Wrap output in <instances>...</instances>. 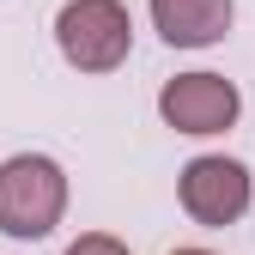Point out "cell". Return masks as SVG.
Masks as SVG:
<instances>
[{
    "label": "cell",
    "instance_id": "3957f363",
    "mask_svg": "<svg viewBox=\"0 0 255 255\" xmlns=\"http://www.w3.org/2000/svg\"><path fill=\"white\" fill-rule=\"evenodd\" d=\"M176 195H182V213L195 219V225L225 231V225H237V219L249 213V170L237 164V158H219V152L188 158Z\"/></svg>",
    "mask_w": 255,
    "mask_h": 255
},
{
    "label": "cell",
    "instance_id": "6da1fadb",
    "mask_svg": "<svg viewBox=\"0 0 255 255\" xmlns=\"http://www.w3.org/2000/svg\"><path fill=\"white\" fill-rule=\"evenodd\" d=\"M67 213V170L43 152H18L0 164V231L18 243H37Z\"/></svg>",
    "mask_w": 255,
    "mask_h": 255
},
{
    "label": "cell",
    "instance_id": "277c9868",
    "mask_svg": "<svg viewBox=\"0 0 255 255\" xmlns=\"http://www.w3.org/2000/svg\"><path fill=\"white\" fill-rule=\"evenodd\" d=\"M237 110H243V98L225 73H176L158 91V116L176 134H225Z\"/></svg>",
    "mask_w": 255,
    "mask_h": 255
},
{
    "label": "cell",
    "instance_id": "52a82bcc",
    "mask_svg": "<svg viewBox=\"0 0 255 255\" xmlns=\"http://www.w3.org/2000/svg\"><path fill=\"white\" fill-rule=\"evenodd\" d=\"M170 255H213V249H170Z\"/></svg>",
    "mask_w": 255,
    "mask_h": 255
},
{
    "label": "cell",
    "instance_id": "7a4b0ae2",
    "mask_svg": "<svg viewBox=\"0 0 255 255\" xmlns=\"http://www.w3.org/2000/svg\"><path fill=\"white\" fill-rule=\"evenodd\" d=\"M55 43L79 73H116L134 49V18L122 0H67L55 12Z\"/></svg>",
    "mask_w": 255,
    "mask_h": 255
},
{
    "label": "cell",
    "instance_id": "5b68a950",
    "mask_svg": "<svg viewBox=\"0 0 255 255\" xmlns=\"http://www.w3.org/2000/svg\"><path fill=\"white\" fill-rule=\"evenodd\" d=\"M231 0H152V24L170 49H207L231 30Z\"/></svg>",
    "mask_w": 255,
    "mask_h": 255
},
{
    "label": "cell",
    "instance_id": "8992f818",
    "mask_svg": "<svg viewBox=\"0 0 255 255\" xmlns=\"http://www.w3.org/2000/svg\"><path fill=\"white\" fill-rule=\"evenodd\" d=\"M67 255H128V243H116L110 231H85V237H79Z\"/></svg>",
    "mask_w": 255,
    "mask_h": 255
}]
</instances>
